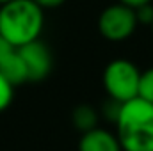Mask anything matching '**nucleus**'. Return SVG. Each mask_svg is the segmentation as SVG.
Returning <instances> with one entry per match:
<instances>
[{"mask_svg": "<svg viewBox=\"0 0 153 151\" xmlns=\"http://www.w3.org/2000/svg\"><path fill=\"white\" fill-rule=\"evenodd\" d=\"M5 2H11V0H0V5H2V4H5Z\"/></svg>", "mask_w": 153, "mask_h": 151, "instance_id": "obj_16", "label": "nucleus"}, {"mask_svg": "<svg viewBox=\"0 0 153 151\" xmlns=\"http://www.w3.org/2000/svg\"><path fill=\"white\" fill-rule=\"evenodd\" d=\"M139 68L126 59H114L103 70L105 93L111 100H116L119 103L130 101L139 96Z\"/></svg>", "mask_w": 153, "mask_h": 151, "instance_id": "obj_3", "label": "nucleus"}, {"mask_svg": "<svg viewBox=\"0 0 153 151\" xmlns=\"http://www.w3.org/2000/svg\"><path fill=\"white\" fill-rule=\"evenodd\" d=\"M18 53L27 66V73H29L30 82L43 80L50 75L53 61H52V53H50L48 46L41 39H36V41L18 48Z\"/></svg>", "mask_w": 153, "mask_h": 151, "instance_id": "obj_5", "label": "nucleus"}, {"mask_svg": "<svg viewBox=\"0 0 153 151\" xmlns=\"http://www.w3.org/2000/svg\"><path fill=\"white\" fill-rule=\"evenodd\" d=\"M32 2H36L41 9H55V7L62 5L66 0H32Z\"/></svg>", "mask_w": 153, "mask_h": 151, "instance_id": "obj_14", "label": "nucleus"}, {"mask_svg": "<svg viewBox=\"0 0 153 151\" xmlns=\"http://www.w3.org/2000/svg\"><path fill=\"white\" fill-rule=\"evenodd\" d=\"M119 110H121V103L109 98V101L103 105V110H102V112H103V115H105V119L116 123V119H117V115H119Z\"/></svg>", "mask_w": 153, "mask_h": 151, "instance_id": "obj_12", "label": "nucleus"}, {"mask_svg": "<svg viewBox=\"0 0 153 151\" xmlns=\"http://www.w3.org/2000/svg\"><path fill=\"white\" fill-rule=\"evenodd\" d=\"M14 50H16V48H14L13 44H9L5 39L0 36V64H2V62H4V61H5L13 52H14Z\"/></svg>", "mask_w": 153, "mask_h": 151, "instance_id": "obj_13", "label": "nucleus"}, {"mask_svg": "<svg viewBox=\"0 0 153 151\" xmlns=\"http://www.w3.org/2000/svg\"><path fill=\"white\" fill-rule=\"evenodd\" d=\"M137 25L139 21L135 16V9L119 2L105 7L98 16V32L111 43L126 41L135 32Z\"/></svg>", "mask_w": 153, "mask_h": 151, "instance_id": "obj_4", "label": "nucleus"}, {"mask_svg": "<svg viewBox=\"0 0 153 151\" xmlns=\"http://www.w3.org/2000/svg\"><path fill=\"white\" fill-rule=\"evenodd\" d=\"M114 124L123 151H153V103L139 96L121 103Z\"/></svg>", "mask_w": 153, "mask_h": 151, "instance_id": "obj_2", "label": "nucleus"}, {"mask_svg": "<svg viewBox=\"0 0 153 151\" xmlns=\"http://www.w3.org/2000/svg\"><path fill=\"white\" fill-rule=\"evenodd\" d=\"M135 16H137V21L143 23V25H152L153 21V4H144L141 7L135 9Z\"/></svg>", "mask_w": 153, "mask_h": 151, "instance_id": "obj_11", "label": "nucleus"}, {"mask_svg": "<svg viewBox=\"0 0 153 151\" xmlns=\"http://www.w3.org/2000/svg\"><path fill=\"white\" fill-rule=\"evenodd\" d=\"M0 73L5 76L14 87L22 85L25 82H29V73H27V66L23 62V59L20 57L18 50H14L2 64H0Z\"/></svg>", "mask_w": 153, "mask_h": 151, "instance_id": "obj_7", "label": "nucleus"}, {"mask_svg": "<svg viewBox=\"0 0 153 151\" xmlns=\"http://www.w3.org/2000/svg\"><path fill=\"white\" fill-rule=\"evenodd\" d=\"M71 121H73V126H75L80 133H85V132H89V130H93V128L98 126L100 114H98V110L94 107L82 103V105H78L75 110H73Z\"/></svg>", "mask_w": 153, "mask_h": 151, "instance_id": "obj_8", "label": "nucleus"}, {"mask_svg": "<svg viewBox=\"0 0 153 151\" xmlns=\"http://www.w3.org/2000/svg\"><path fill=\"white\" fill-rule=\"evenodd\" d=\"M45 9L32 0H11L0 5V36L16 50L39 39Z\"/></svg>", "mask_w": 153, "mask_h": 151, "instance_id": "obj_1", "label": "nucleus"}, {"mask_svg": "<svg viewBox=\"0 0 153 151\" xmlns=\"http://www.w3.org/2000/svg\"><path fill=\"white\" fill-rule=\"evenodd\" d=\"M14 98V85L0 73V112H4Z\"/></svg>", "mask_w": 153, "mask_h": 151, "instance_id": "obj_10", "label": "nucleus"}, {"mask_svg": "<svg viewBox=\"0 0 153 151\" xmlns=\"http://www.w3.org/2000/svg\"><path fill=\"white\" fill-rule=\"evenodd\" d=\"M78 151H123L116 133L105 128H93L80 135Z\"/></svg>", "mask_w": 153, "mask_h": 151, "instance_id": "obj_6", "label": "nucleus"}, {"mask_svg": "<svg viewBox=\"0 0 153 151\" xmlns=\"http://www.w3.org/2000/svg\"><path fill=\"white\" fill-rule=\"evenodd\" d=\"M119 4H125V5H128L132 9H137V7H141L144 4H153V0H119Z\"/></svg>", "mask_w": 153, "mask_h": 151, "instance_id": "obj_15", "label": "nucleus"}, {"mask_svg": "<svg viewBox=\"0 0 153 151\" xmlns=\"http://www.w3.org/2000/svg\"><path fill=\"white\" fill-rule=\"evenodd\" d=\"M150 27H152V32H153V21H152V25H150Z\"/></svg>", "mask_w": 153, "mask_h": 151, "instance_id": "obj_17", "label": "nucleus"}, {"mask_svg": "<svg viewBox=\"0 0 153 151\" xmlns=\"http://www.w3.org/2000/svg\"><path fill=\"white\" fill-rule=\"evenodd\" d=\"M139 98L153 103V66L141 73L139 80Z\"/></svg>", "mask_w": 153, "mask_h": 151, "instance_id": "obj_9", "label": "nucleus"}]
</instances>
